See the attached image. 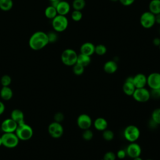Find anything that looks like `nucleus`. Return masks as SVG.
<instances>
[{
  "mask_svg": "<svg viewBox=\"0 0 160 160\" xmlns=\"http://www.w3.org/2000/svg\"><path fill=\"white\" fill-rule=\"evenodd\" d=\"M49 43L48 34L41 31L34 32L29 38L28 41L29 46L34 51H39L43 49Z\"/></svg>",
  "mask_w": 160,
  "mask_h": 160,
  "instance_id": "nucleus-1",
  "label": "nucleus"
},
{
  "mask_svg": "<svg viewBox=\"0 0 160 160\" xmlns=\"http://www.w3.org/2000/svg\"><path fill=\"white\" fill-rule=\"evenodd\" d=\"M15 134L21 141L29 140L33 136V129L25 122L18 124Z\"/></svg>",
  "mask_w": 160,
  "mask_h": 160,
  "instance_id": "nucleus-2",
  "label": "nucleus"
},
{
  "mask_svg": "<svg viewBox=\"0 0 160 160\" xmlns=\"http://www.w3.org/2000/svg\"><path fill=\"white\" fill-rule=\"evenodd\" d=\"M78 58L77 52L72 49H64L61 55L62 62L68 66H72L76 63Z\"/></svg>",
  "mask_w": 160,
  "mask_h": 160,
  "instance_id": "nucleus-3",
  "label": "nucleus"
},
{
  "mask_svg": "<svg viewBox=\"0 0 160 160\" xmlns=\"http://www.w3.org/2000/svg\"><path fill=\"white\" fill-rule=\"evenodd\" d=\"M123 136L128 142H136L140 136L139 129L135 125H128L124 129Z\"/></svg>",
  "mask_w": 160,
  "mask_h": 160,
  "instance_id": "nucleus-4",
  "label": "nucleus"
},
{
  "mask_svg": "<svg viewBox=\"0 0 160 160\" xmlns=\"http://www.w3.org/2000/svg\"><path fill=\"white\" fill-rule=\"evenodd\" d=\"M52 26L53 29L58 32L64 31L69 24V21L66 16L58 14L54 18L52 19Z\"/></svg>",
  "mask_w": 160,
  "mask_h": 160,
  "instance_id": "nucleus-5",
  "label": "nucleus"
},
{
  "mask_svg": "<svg viewBox=\"0 0 160 160\" xmlns=\"http://www.w3.org/2000/svg\"><path fill=\"white\" fill-rule=\"evenodd\" d=\"M1 139L2 146L9 149L16 148L20 141L15 132H4L1 136Z\"/></svg>",
  "mask_w": 160,
  "mask_h": 160,
  "instance_id": "nucleus-6",
  "label": "nucleus"
},
{
  "mask_svg": "<svg viewBox=\"0 0 160 160\" xmlns=\"http://www.w3.org/2000/svg\"><path fill=\"white\" fill-rule=\"evenodd\" d=\"M132 96L138 102H146L151 98L150 91L145 87L136 88Z\"/></svg>",
  "mask_w": 160,
  "mask_h": 160,
  "instance_id": "nucleus-7",
  "label": "nucleus"
},
{
  "mask_svg": "<svg viewBox=\"0 0 160 160\" xmlns=\"http://www.w3.org/2000/svg\"><path fill=\"white\" fill-rule=\"evenodd\" d=\"M48 131L52 138L58 139L62 136L64 133V128L60 122L53 121L49 124Z\"/></svg>",
  "mask_w": 160,
  "mask_h": 160,
  "instance_id": "nucleus-8",
  "label": "nucleus"
},
{
  "mask_svg": "<svg viewBox=\"0 0 160 160\" xmlns=\"http://www.w3.org/2000/svg\"><path fill=\"white\" fill-rule=\"evenodd\" d=\"M140 24L141 25L146 29H149L152 28L155 22V15L151 12L150 11L144 12L140 16Z\"/></svg>",
  "mask_w": 160,
  "mask_h": 160,
  "instance_id": "nucleus-9",
  "label": "nucleus"
},
{
  "mask_svg": "<svg viewBox=\"0 0 160 160\" xmlns=\"http://www.w3.org/2000/svg\"><path fill=\"white\" fill-rule=\"evenodd\" d=\"M77 125L82 130L90 129L92 124L91 118L87 114H81L77 118Z\"/></svg>",
  "mask_w": 160,
  "mask_h": 160,
  "instance_id": "nucleus-10",
  "label": "nucleus"
},
{
  "mask_svg": "<svg viewBox=\"0 0 160 160\" xmlns=\"http://www.w3.org/2000/svg\"><path fill=\"white\" fill-rule=\"evenodd\" d=\"M147 85L151 89H160V73L151 72L147 77Z\"/></svg>",
  "mask_w": 160,
  "mask_h": 160,
  "instance_id": "nucleus-11",
  "label": "nucleus"
},
{
  "mask_svg": "<svg viewBox=\"0 0 160 160\" xmlns=\"http://www.w3.org/2000/svg\"><path fill=\"white\" fill-rule=\"evenodd\" d=\"M126 152L127 156L133 159L134 158L140 156L142 152V149L139 144H138L136 142H130L128 145V146L126 148Z\"/></svg>",
  "mask_w": 160,
  "mask_h": 160,
  "instance_id": "nucleus-12",
  "label": "nucleus"
},
{
  "mask_svg": "<svg viewBox=\"0 0 160 160\" xmlns=\"http://www.w3.org/2000/svg\"><path fill=\"white\" fill-rule=\"evenodd\" d=\"M18 126V123L11 118L4 119L1 124V129L3 132H14Z\"/></svg>",
  "mask_w": 160,
  "mask_h": 160,
  "instance_id": "nucleus-13",
  "label": "nucleus"
},
{
  "mask_svg": "<svg viewBox=\"0 0 160 160\" xmlns=\"http://www.w3.org/2000/svg\"><path fill=\"white\" fill-rule=\"evenodd\" d=\"M136 88L133 83V76L128 77L123 85H122V91L123 92L129 96H131L133 94Z\"/></svg>",
  "mask_w": 160,
  "mask_h": 160,
  "instance_id": "nucleus-14",
  "label": "nucleus"
},
{
  "mask_svg": "<svg viewBox=\"0 0 160 160\" xmlns=\"http://www.w3.org/2000/svg\"><path fill=\"white\" fill-rule=\"evenodd\" d=\"M58 14L66 16L71 10V6L69 3L66 1L60 0L56 6Z\"/></svg>",
  "mask_w": 160,
  "mask_h": 160,
  "instance_id": "nucleus-15",
  "label": "nucleus"
},
{
  "mask_svg": "<svg viewBox=\"0 0 160 160\" xmlns=\"http://www.w3.org/2000/svg\"><path fill=\"white\" fill-rule=\"evenodd\" d=\"M133 83L136 88H144L147 84V76L142 73H138L133 76Z\"/></svg>",
  "mask_w": 160,
  "mask_h": 160,
  "instance_id": "nucleus-16",
  "label": "nucleus"
},
{
  "mask_svg": "<svg viewBox=\"0 0 160 160\" xmlns=\"http://www.w3.org/2000/svg\"><path fill=\"white\" fill-rule=\"evenodd\" d=\"M95 46L91 42H86L83 43L80 47V53L91 56L94 54Z\"/></svg>",
  "mask_w": 160,
  "mask_h": 160,
  "instance_id": "nucleus-17",
  "label": "nucleus"
},
{
  "mask_svg": "<svg viewBox=\"0 0 160 160\" xmlns=\"http://www.w3.org/2000/svg\"><path fill=\"white\" fill-rule=\"evenodd\" d=\"M94 128L99 131H103L108 128V122L107 120L102 117L97 118L94 122H92Z\"/></svg>",
  "mask_w": 160,
  "mask_h": 160,
  "instance_id": "nucleus-18",
  "label": "nucleus"
},
{
  "mask_svg": "<svg viewBox=\"0 0 160 160\" xmlns=\"http://www.w3.org/2000/svg\"><path fill=\"white\" fill-rule=\"evenodd\" d=\"M12 120H14L18 124L24 122V114L23 112L19 109H14L11 112V117Z\"/></svg>",
  "mask_w": 160,
  "mask_h": 160,
  "instance_id": "nucleus-19",
  "label": "nucleus"
},
{
  "mask_svg": "<svg viewBox=\"0 0 160 160\" xmlns=\"http://www.w3.org/2000/svg\"><path fill=\"white\" fill-rule=\"evenodd\" d=\"M118 66L116 61L113 60H109L106 61L103 66L104 71L108 74H113L118 70Z\"/></svg>",
  "mask_w": 160,
  "mask_h": 160,
  "instance_id": "nucleus-20",
  "label": "nucleus"
},
{
  "mask_svg": "<svg viewBox=\"0 0 160 160\" xmlns=\"http://www.w3.org/2000/svg\"><path fill=\"white\" fill-rule=\"evenodd\" d=\"M13 96V92L9 86H2L0 90V96L4 101L10 100Z\"/></svg>",
  "mask_w": 160,
  "mask_h": 160,
  "instance_id": "nucleus-21",
  "label": "nucleus"
},
{
  "mask_svg": "<svg viewBox=\"0 0 160 160\" xmlns=\"http://www.w3.org/2000/svg\"><path fill=\"white\" fill-rule=\"evenodd\" d=\"M91 56L82 54V53H79V54H78L76 63L81 64L84 68L88 66L91 63Z\"/></svg>",
  "mask_w": 160,
  "mask_h": 160,
  "instance_id": "nucleus-22",
  "label": "nucleus"
},
{
  "mask_svg": "<svg viewBox=\"0 0 160 160\" xmlns=\"http://www.w3.org/2000/svg\"><path fill=\"white\" fill-rule=\"evenodd\" d=\"M149 11L156 15L160 13V0H151L149 4Z\"/></svg>",
  "mask_w": 160,
  "mask_h": 160,
  "instance_id": "nucleus-23",
  "label": "nucleus"
},
{
  "mask_svg": "<svg viewBox=\"0 0 160 160\" xmlns=\"http://www.w3.org/2000/svg\"><path fill=\"white\" fill-rule=\"evenodd\" d=\"M44 15L48 19L52 20L58 15V12L56 8L52 5L48 6V7L46 8L44 10Z\"/></svg>",
  "mask_w": 160,
  "mask_h": 160,
  "instance_id": "nucleus-24",
  "label": "nucleus"
},
{
  "mask_svg": "<svg viewBox=\"0 0 160 160\" xmlns=\"http://www.w3.org/2000/svg\"><path fill=\"white\" fill-rule=\"evenodd\" d=\"M13 6L12 0H0V9L3 11H10Z\"/></svg>",
  "mask_w": 160,
  "mask_h": 160,
  "instance_id": "nucleus-25",
  "label": "nucleus"
},
{
  "mask_svg": "<svg viewBox=\"0 0 160 160\" xmlns=\"http://www.w3.org/2000/svg\"><path fill=\"white\" fill-rule=\"evenodd\" d=\"M72 6L74 10L81 11L86 6V1L85 0H74Z\"/></svg>",
  "mask_w": 160,
  "mask_h": 160,
  "instance_id": "nucleus-26",
  "label": "nucleus"
},
{
  "mask_svg": "<svg viewBox=\"0 0 160 160\" xmlns=\"http://www.w3.org/2000/svg\"><path fill=\"white\" fill-rule=\"evenodd\" d=\"M151 119L158 125L160 124V108H158L153 110L151 114Z\"/></svg>",
  "mask_w": 160,
  "mask_h": 160,
  "instance_id": "nucleus-27",
  "label": "nucleus"
},
{
  "mask_svg": "<svg viewBox=\"0 0 160 160\" xmlns=\"http://www.w3.org/2000/svg\"><path fill=\"white\" fill-rule=\"evenodd\" d=\"M107 52V48L106 47L102 44H98L97 46H95V50L94 53L99 56H103Z\"/></svg>",
  "mask_w": 160,
  "mask_h": 160,
  "instance_id": "nucleus-28",
  "label": "nucleus"
},
{
  "mask_svg": "<svg viewBox=\"0 0 160 160\" xmlns=\"http://www.w3.org/2000/svg\"><path fill=\"white\" fill-rule=\"evenodd\" d=\"M102 136L104 140L109 141H111L113 139V138L114 137V134L112 131L106 129L102 131Z\"/></svg>",
  "mask_w": 160,
  "mask_h": 160,
  "instance_id": "nucleus-29",
  "label": "nucleus"
},
{
  "mask_svg": "<svg viewBox=\"0 0 160 160\" xmlns=\"http://www.w3.org/2000/svg\"><path fill=\"white\" fill-rule=\"evenodd\" d=\"M72 71L76 76H80L83 74L84 71V67L78 63H76L72 66Z\"/></svg>",
  "mask_w": 160,
  "mask_h": 160,
  "instance_id": "nucleus-30",
  "label": "nucleus"
},
{
  "mask_svg": "<svg viewBox=\"0 0 160 160\" xmlns=\"http://www.w3.org/2000/svg\"><path fill=\"white\" fill-rule=\"evenodd\" d=\"M71 19L75 21V22H78L81 20L82 18V13L81 11H78V10H74L72 13H71Z\"/></svg>",
  "mask_w": 160,
  "mask_h": 160,
  "instance_id": "nucleus-31",
  "label": "nucleus"
},
{
  "mask_svg": "<svg viewBox=\"0 0 160 160\" xmlns=\"http://www.w3.org/2000/svg\"><path fill=\"white\" fill-rule=\"evenodd\" d=\"M11 81H12V79L11 76L8 74L3 75L1 77L0 80L2 86H9V85L11 83Z\"/></svg>",
  "mask_w": 160,
  "mask_h": 160,
  "instance_id": "nucleus-32",
  "label": "nucleus"
},
{
  "mask_svg": "<svg viewBox=\"0 0 160 160\" xmlns=\"http://www.w3.org/2000/svg\"><path fill=\"white\" fill-rule=\"evenodd\" d=\"M93 132L90 129L83 130L82 137L85 141H90L93 138Z\"/></svg>",
  "mask_w": 160,
  "mask_h": 160,
  "instance_id": "nucleus-33",
  "label": "nucleus"
},
{
  "mask_svg": "<svg viewBox=\"0 0 160 160\" xmlns=\"http://www.w3.org/2000/svg\"><path fill=\"white\" fill-rule=\"evenodd\" d=\"M116 155L112 151H108L106 152L102 160H116Z\"/></svg>",
  "mask_w": 160,
  "mask_h": 160,
  "instance_id": "nucleus-34",
  "label": "nucleus"
},
{
  "mask_svg": "<svg viewBox=\"0 0 160 160\" xmlns=\"http://www.w3.org/2000/svg\"><path fill=\"white\" fill-rule=\"evenodd\" d=\"M64 114L62 112H56L54 114V121L58 122H60L61 123L64 120Z\"/></svg>",
  "mask_w": 160,
  "mask_h": 160,
  "instance_id": "nucleus-35",
  "label": "nucleus"
},
{
  "mask_svg": "<svg viewBox=\"0 0 160 160\" xmlns=\"http://www.w3.org/2000/svg\"><path fill=\"white\" fill-rule=\"evenodd\" d=\"M116 158H118L119 159H123L126 158V156H127L126 152V149H119L117 151V153L116 154Z\"/></svg>",
  "mask_w": 160,
  "mask_h": 160,
  "instance_id": "nucleus-36",
  "label": "nucleus"
},
{
  "mask_svg": "<svg viewBox=\"0 0 160 160\" xmlns=\"http://www.w3.org/2000/svg\"><path fill=\"white\" fill-rule=\"evenodd\" d=\"M151 98L154 99H159L160 98V89H151L150 91Z\"/></svg>",
  "mask_w": 160,
  "mask_h": 160,
  "instance_id": "nucleus-37",
  "label": "nucleus"
},
{
  "mask_svg": "<svg viewBox=\"0 0 160 160\" xmlns=\"http://www.w3.org/2000/svg\"><path fill=\"white\" fill-rule=\"evenodd\" d=\"M47 34H48V39H49V42H54L55 41H57L58 36L55 32H49V33H47Z\"/></svg>",
  "mask_w": 160,
  "mask_h": 160,
  "instance_id": "nucleus-38",
  "label": "nucleus"
},
{
  "mask_svg": "<svg viewBox=\"0 0 160 160\" xmlns=\"http://www.w3.org/2000/svg\"><path fill=\"white\" fill-rule=\"evenodd\" d=\"M121 4L124 6H129L132 5L135 0H119Z\"/></svg>",
  "mask_w": 160,
  "mask_h": 160,
  "instance_id": "nucleus-39",
  "label": "nucleus"
},
{
  "mask_svg": "<svg viewBox=\"0 0 160 160\" xmlns=\"http://www.w3.org/2000/svg\"><path fill=\"white\" fill-rule=\"evenodd\" d=\"M5 105L4 104L0 101V115L2 114L5 111Z\"/></svg>",
  "mask_w": 160,
  "mask_h": 160,
  "instance_id": "nucleus-40",
  "label": "nucleus"
},
{
  "mask_svg": "<svg viewBox=\"0 0 160 160\" xmlns=\"http://www.w3.org/2000/svg\"><path fill=\"white\" fill-rule=\"evenodd\" d=\"M152 43L156 46H159V45H160V38H155L152 41Z\"/></svg>",
  "mask_w": 160,
  "mask_h": 160,
  "instance_id": "nucleus-41",
  "label": "nucleus"
},
{
  "mask_svg": "<svg viewBox=\"0 0 160 160\" xmlns=\"http://www.w3.org/2000/svg\"><path fill=\"white\" fill-rule=\"evenodd\" d=\"M149 127L151 128H155L157 126H158L153 120H152L151 119V120L149 121Z\"/></svg>",
  "mask_w": 160,
  "mask_h": 160,
  "instance_id": "nucleus-42",
  "label": "nucleus"
},
{
  "mask_svg": "<svg viewBox=\"0 0 160 160\" xmlns=\"http://www.w3.org/2000/svg\"><path fill=\"white\" fill-rule=\"evenodd\" d=\"M155 22L156 23L160 24V13L155 15Z\"/></svg>",
  "mask_w": 160,
  "mask_h": 160,
  "instance_id": "nucleus-43",
  "label": "nucleus"
},
{
  "mask_svg": "<svg viewBox=\"0 0 160 160\" xmlns=\"http://www.w3.org/2000/svg\"><path fill=\"white\" fill-rule=\"evenodd\" d=\"M132 160H143L142 158H141L140 156H138V157H136V158H134L132 159Z\"/></svg>",
  "mask_w": 160,
  "mask_h": 160,
  "instance_id": "nucleus-44",
  "label": "nucleus"
},
{
  "mask_svg": "<svg viewBox=\"0 0 160 160\" xmlns=\"http://www.w3.org/2000/svg\"><path fill=\"white\" fill-rule=\"evenodd\" d=\"M50 2H51H51H57V1H59L60 0H49Z\"/></svg>",
  "mask_w": 160,
  "mask_h": 160,
  "instance_id": "nucleus-45",
  "label": "nucleus"
},
{
  "mask_svg": "<svg viewBox=\"0 0 160 160\" xmlns=\"http://www.w3.org/2000/svg\"><path fill=\"white\" fill-rule=\"evenodd\" d=\"M2 146V139H1V136H0V146Z\"/></svg>",
  "mask_w": 160,
  "mask_h": 160,
  "instance_id": "nucleus-46",
  "label": "nucleus"
},
{
  "mask_svg": "<svg viewBox=\"0 0 160 160\" xmlns=\"http://www.w3.org/2000/svg\"><path fill=\"white\" fill-rule=\"evenodd\" d=\"M111 1H112V2H117V1H118L119 0H110Z\"/></svg>",
  "mask_w": 160,
  "mask_h": 160,
  "instance_id": "nucleus-47",
  "label": "nucleus"
},
{
  "mask_svg": "<svg viewBox=\"0 0 160 160\" xmlns=\"http://www.w3.org/2000/svg\"><path fill=\"white\" fill-rule=\"evenodd\" d=\"M146 160H153V159H146Z\"/></svg>",
  "mask_w": 160,
  "mask_h": 160,
  "instance_id": "nucleus-48",
  "label": "nucleus"
},
{
  "mask_svg": "<svg viewBox=\"0 0 160 160\" xmlns=\"http://www.w3.org/2000/svg\"><path fill=\"white\" fill-rule=\"evenodd\" d=\"M159 49H160V45H159Z\"/></svg>",
  "mask_w": 160,
  "mask_h": 160,
  "instance_id": "nucleus-49",
  "label": "nucleus"
},
{
  "mask_svg": "<svg viewBox=\"0 0 160 160\" xmlns=\"http://www.w3.org/2000/svg\"></svg>",
  "mask_w": 160,
  "mask_h": 160,
  "instance_id": "nucleus-50",
  "label": "nucleus"
}]
</instances>
